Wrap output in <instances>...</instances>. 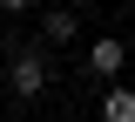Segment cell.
<instances>
[{
	"label": "cell",
	"mask_w": 135,
	"mask_h": 122,
	"mask_svg": "<svg viewBox=\"0 0 135 122\" xmlns=\"http://www.w3.org/2000/svg\"><path fill=\"white\" fill-rule=\"evenodd\" d=\"M101 122H135V88L128 82H108L101 88Z\"/></svg>",
	"instance_id": "3957f363"
},
{
	"label": "cell",
	"mask_w": 135,
	"mask_h": 122,
	"mask_svg": "<svg viewBox=\"0 0 135 122\" xmlns=\"http://www.w3.org/2000/svg\"><path fill=\"white\" fill-rule=\"evenodd\" d=\"M41 88H47V54L20 48L14 61H7V95H14V102H41Z\"/></svg>",
	"instance_id": "6da1fadb"
},
{
	"label": "cell",
	"mask_w": 135,
	"mask_h": 122,
	"mask_svg": "<svg viewBox=\"0 0 135 122\" xmlns=\"http://www.w3.org/2000/svg\"><path fill=\"white\" fill-rule=\"evenodd\" d=\"M0 7H7V14H27V7H34V0H0Z\"/></svg>",
	"instance_id": "5b68a950"
},
{
	"label": "cell",
	"mask_w": 135,
	"mask_h": 122,
	"mask_svg": "<svg viewBox=\"0 0 135 122\" xmlns=\"http://www.w3.org/2000/svg\"><path fill=\"white\" fill-rule=\"evenodd\" d=\"M61 122H81V115H61Z\"/></svg>",
	"instance_id": "8992f818"
},
{
	"label": "cell",
	"mask_w": 135,
	"mask_h": 122,
	"mask_svg": "<svg viewBox=\"0 0 135 122\" xmlns=\"http://www.w3.org/2000/svg\"><path fill=\"white\" fill-rule=\"evenodd\" d=\"M81 27H74V14L68 7H54V14H41V41H74Z\"/></svg>",
	"instance_id": "277c9868"
},
{
	"label": "cell",
	"mask_w": 135,
	"mask_h": 122,
	"mask_svg": "<svg viewBox=\"0 0 135 122\" xmlns=\"http://www.w3.org/2000/svg\"><path fill=\"white\" fill-rule=\"evenodd\" d=\"M122 61H128V41H88V75H101V82H115L122 75Z\"/></svg>",
	"instance_id": "7a4b0ae2"
}]
</instances>
